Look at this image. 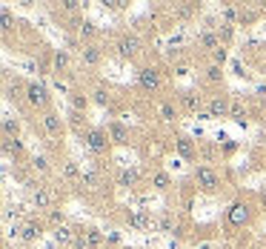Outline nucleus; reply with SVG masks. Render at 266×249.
<instances>
[{"label": "nucleus", "instance_id": "6", "mask_svg": "<svg viewBox=\"0 0 266 249\" xmlns=\"http://www.w3.org/2000/svg\"><path fill=\"white\" fill-rule=\"evenodd\" d=\"M54 241H57L60 247H75V241H78V229L69 226V223H63V226L54 229Z\"/></svg>", "mask_w": 266, "mask_h": 249}, {"label": "nucleus", "instance_id": "12", "mask_svg": "<svg viewBox=\"0 0 266 249\" xmlns=\"http://www.w3.org/2000/svg\"><path fill=\"white\" fill-rule=\"evenodd\" d=\"M198 46H200V49H206V52H217V49H220V34H215V32H200Z\"/></svg>", "mask_w": 266, "mask_h": 249}, {"label": "nucleus", "instance_id": "10", "mask_svg": "<svg viewBox=\"0 0 266 249\" xmlns=\"http://www.w3.org/2000/svg\"><path fill=\"white\" fill-rule=\"evenodd\" d=\"M249 221V206L246 203H232L229 206V223L232 226H240V223H246Z\"/></svg>", "mask_w": 266, "mask_h": 249}, {"label": "nucleus", "instance_id": "18", "mask_svg": "<svg viewBox=\"0 0 266 249\" xmlns=\"http://www.w3.org/2000/svg\"><path fill=\"white\" fill-rule=\"evenodd\" d=\"M109 138H112L115 143H126V140H129V132H126L120 123H112V126H109Z\"/></svg>", "mask_w": 266, "mask_h": 249}, {"label": "nucleus", "instance_id": "23", "mask_svg": "<svg viewBox=\"0 0 266 249\" xmlns=\"http://www.w3.org/2000/svg\"><path fill=\"white\" fill-rule=\"evenodd\" d=\"M206 81H209V83L223 81V66H217V63H212V66L206 69Z\"/></svg>", "mask_w": 266, "mask_h": 249}, {"label": "nucleus", "instance_id": "34", "mask_svg": "<svg viewBox=\"0 0 266 249\" xmlns=\"http://www.w3.org/2000/svg\"><path fill=\"white\" fill-rule=\"evenodd\" d=\"M109 9H123V0H106Z\"/></svg>", "mask_w": 266, "mask_h": 249}, {"label": "nucleus", "instance_id": "4", "mask_svg": "<svg viewBox=\"0 0 266 249\" xmlns=\"http://www.w3.org/2000/svg\"><path fill=\"white\" fill-rule=\"evenodd\" d=\"M26 100H29L32 106H46V103H49V89H46L43 83H29V86H26Z\"/></svg>", "mask_w": 266, "mask_h": 249}, {"label": "nucleus", "instance_id": "16", "mask_svg": "<svg viewBox=\"0 0 266 249\" xmlns=\"http://www.w3.org/2000/svg\"><path fill=\"white\" fill-rule=\"evenodd\" d=\"M17 132H20L17 120H12V117H3V135H6V140H17Z\"/></svg>", "mask_w": 266, "mask_h": 249}, {"label": "nucleus", "instance_id": "20", "mask_svg": "<svg viewBox=\"0 0 266 249\" xmlns=\"http://www.w3.org/2000/svg\"><path fill=\"white\" fill-rule=\"evenodd\" d=\"M63 178H66V181H83V175L78 172V166L72 164V161H69V164H63Z\"/></svg>", "mask_w": 266, "mask_h": 249}, {"label": "nucleus", "instance_id": "17", "mask_svg": "<svg viewBox=\"0 0 266 249\" xmlns=\"http://www.w3.org/2000/svg\"><path fill=\"white\" fill-rule=\"evenodd\" d=\"M117 183H120V186H134V183H137V169H120Z\"/></svg>", "mask_w": 266, "mask_h": 249}, {"label": "nucleus", "instance_id": "31", "mask_svg": "<svg viewBox=\"0 0 266 249\" xmlns=\"http://www.w3.org/2000/svg\"><path fill=\"white\" fill-rule=\"evenodd\" d=\"M66 60H69V57H66V52H57V55H54V66H57V69H63V66H66Z\"/></svg>", "mask_w": 266, "mask_h": 249}, {"label": "nucleus", "instance_id": "2", "mask_svg": "<svg viewBox=\"0 0 266 249\" xmlns=\"http://www.w3.org/2000/svg\"><path fill=\"white\" fill-rule=\"evenodd\" d=\"M195 183H198L203 192H215L217 186H220V178L215 175L212 166H198V169H195Z\"/></svg>", "mask_w": 266, "mask_h": 249}, {"label": "nucleus", "instance_id": "22", "mask_svg": "<svg viewBox=\"0 0 266 249\" xmlns=\"http://www.w3.org/2000/svg\"><path fill=\"white\" fill-rule=\"evenodd\" d=\"M152 186L160 189V192L169 189V175H166V172H155V175H152Z\"/></svg>", "mask_w": 266, "mask_h": 249}, {"label": "nucleus", "instance_id": "1", "mask_svg": "<svg viewBox=\"0 0 266 249\" xmlns=\"http://www.w3.org/2000/svg\"><path fill=\"white\" fill-rule=\"evenodd\" d=\"M137 83H140V89H146V92H158L160 83H163V75H160V69H155V66H143L137 72Z\"/></svg>", "mask_w": 266, "mask_h": 249}, {"label": "nucleus", "instance_id": "5", "mask_svg": "<svg viewBox=\"0 0 266 249\" xmlns=\"http://www.w3.org/2000/svg\"><path fill=\"white\" fill-rule=\"evenodd\" d=\"M140 52V40L134 37V34H123L120 40H117V55L120 57H134Z\"/></svg>", "mask_w": 266, "mask_h": 249}, {"label": "nucleus", "instance_id": "32", "mask_svg": "<svg viewBox=\"0 0 266 249\" xmlns=\"http://www.w3.org/2000/svg\"><path fill=\"white\" fill-rule=\"evenodd\" d=\"M3 29H12V12L3 9Z\"/></svg>", "mask_w": 266, "mask_h": 249}, {"label": "nucleus", "instance_id": "8", "mask_svg": "<svg viewBox=\"0 0 266 249\" xmlns=\"http://www.w3.org/2000/svg\"><path fill=\"white\" fill-rule=\"evenodd\" d=\"M43 129H46L52 138H60V135H63V120H60V115L46 112V115H43Z\"/></svg>", "mask_w": 266, "mask_h": 249}, {"label": "nucleus", "instance_id": "30", "mask_svg": "<svg viewBox=\"0 0 266 249\" xmlns=\"http://www.w3.org/2000/svg\"><path fill=\"white\" fill-rule=\"evenodd\" d=\"M34 169L37 172H49V161L46 158H34Z\"/></svg>", "mask_w": 266, "mask_h": 249}, {"label": "nucleus", "instance_id": "28", "mask_svg": "<svg viewBox=\"0 0 266 249\" xmlns=\"http://www.w3.org/2000/svg\"><path fill=\"white\" fill-rule=\"evenodd\" d=\"M95 103H98V106H106V103H109V95H106V89H98V92H95Z\"/></svg>", "mask_w": 266, "mask_h": 249}, {"label": "nucleus", "instance_id": "15", "mask_svg": "<svg viewBox=\"0 0 266 249\" xmlns=\"http://www.w3.org/2000/svg\"><path fill=\"white\" fill-rule=\"evenodd\" d=\"M20 238H23V241H26V244H32V241H37V238H40V226H37V223H32V221H29V223H26V226H23V229H20Z\"/></svg>", "mask_w": 266, "mask_h": 249}, {"label": "nucleus", "instance_id": "13", "mask_svg": "<svg viewBox=\"0 0 266 249\" xmlns=\"http://www.w3.org/2000/svg\"><path fill=\"white\" fill-rule=\"evenodd\" d=\"M178 100H181L183 109H189V112H198L200 103H203V98H200L198 92H181V95H178Z\"/></svg>", "mask_w": 266, "mask_h": 249}, {"label": "nucleus", "instance_id": "24", "mask_svg": "<svg viewBox=\"0 0 266 249\" xmlns=\"http://www.w3.org/2000/svg\"><path fill=\"white\" fill-rule=\"evenodd\" d=\"M229 117L238 120V123H246V109L240 106V103H232V109H229Z\"/></svg>", "mask_w": 266, "mask_h": 249}, {"label": "nucleus", "instance_id": "3", "mask_svg": "<svg viewBox=\"0 0 266 249\" xmlns=\"http://www.w3.org/2000/svg\"><path fill=\"white\" fill-rule=\"evenodd\" d=\"M86 146L95 155H103V152L109 149V135L103 132V129H89L86 132Z\"/></svg>", "mask_w": 266, "mask_h": 249}, {"label": "nucleus", "instance_id": "29", "mask_svg": "<svg viewBox=\"0 0 266 249\" xmlns=\"http://www.w3.org/2000/svg\"><path fill=\"white\" fill-rule=\"evenodd\" d=\"M212 60H215L217 66H223V60H226V49L220 46V49H217V52H212Z\"/></svg>", "mask_w": 266, "mask_h": 249}, {"label": "nucleus", "instance_id": "19", "mask_svg": "<svg viewBox=\"0 0 266 249\" xmlns=\"http://www.w3.org/2000/svg\"><path fill=\"white\" fill-rule=\"evenodd\" d=\"M160 117H163L166 123H172V120H178V109H175V103H172V100H166V103H160Z\"/></svg>", "mask_w": 266, "mask_h": 249}, {"label": "nucleus", "instance_id": "27", "mask_svg": "<svg viewBox=\"0 0 266 249\" xmlns=\"http://www.w3.org/2000/svg\"><path fill=\"white\" fill-rule=\"evenodd\" d=\"M80 34H83V37H95V34H98L95 23H92V20H83V23H80Z\"/></svg>", "mask_w": 266, "mask_h": 249}, {"label": "nucleus", "instance_id": "11", "mask_svg": "<svg viewBox=\"0 0 266 249\" xmlns=\"http://www.w3.org/2000/svg\"><path fill=\"white\" fill-rule=\"evenodd\" d=\"M229 109H232V103H229L226 98H220V95L209 100V117H226L229 115Z\"/></svg>", "mask_w": 266, "mask_h": 249}, {"label": "nucleus", "instance_id": "9", "mask_svg": "<svg viewBox=\"0 0 266 249\" xmlns=\"http://www.w3.org/2000/svg\"><path fill=\"white\" fill-rule=\"evenodd\" d=\"M32 203L37 209H52V192L46 186H32Z\"/></svg>", "mask_w": 266, "mask_h": 249}, {"label": "nucleus", "instance_id": "14", "mask_svg": "<svg viewBox=\"0 0 266 249\" xmlns=\"http://www.w3.org/2000/svg\"><path fill=\"white\" fill-rule=\"evenodd\" d=\"M80 57H83L86 66H98V63H100V49L89 43V46H83V49H80Z\"/></svg>", "mask_w": 266, "mask_h": 249}, {"label": "nucleus", "instance_id": "7", "mask_svg": "<svg viewBox=\"0 0 266 249\" xmlns=\"http://www.w3.org/2000/svg\"><path fill=\"white\" fill-rule=\"evenodd\" d=\"M126 223L132 226V229H149L152 226V218L143 212V209H129V215H126Z\"/></svg>", "mask_w": 266, "mask_h": 249}, {"label": "nucleus", "instance_id": "33", "mask_svg": "<svg viewBox=\"0 0 266 249\" xmlns=\"http://www.w3.org/2000/svg\"><path fill=\"white\" fill-rule=\"evenodd\" d=\"M63 9L66 12H78V0H63Z\"/></svg>", "mask_w": 266, "mask_h": 249}, {"label": "nucleus", "instance_id": "25", "mask_svg": "<svg viewBox=\"0 0 266 249\" xmlns=\"http://www.w3.org/2000/svg\"><path fill=\"white\" fill-rule=\"evenodd\" d=\"M100 241H103V238H100V229H86V247H100Z\"/></svg>", "mask_w": 266, "mask_h": 249}, {"label": "nucleus", "instance_id": "26", "mask_svg": "<svg viewBox=\"0 0 266 249\" xmlns=\"http://www.w3.org/2000/svg\"><path fill=\"white\" fill-rule=\"evenodd\" d=\"M178 149H181V155H186V158H192V152H195V146H192V140H189V138H178Z\"/></svg>", "mask_w": 266, "mask_h": 249}, {"label": "nucleus", "instance_id": "21", "mask_svg": "<svg viewBox=\"0 0 266 249\" xmlns=\"http://www.w3.org/2000/svg\"><path fill=\"white\" fill-rule=\"evenodd\" d=\"M86 106H89V98L80 95V92H72V109H75V112H83Z\"/></svg>", "mask_w": 266, "mask_h": 249}]
</instances>
